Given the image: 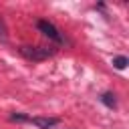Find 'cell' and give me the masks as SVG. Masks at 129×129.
Returning <instances> with one entry per match:
<instances>
[{
    "instance_id": "1",
    "label": "cell",
    "mask_w": 129,
    "mask_h": 129,
    "mask_svg": "<svg viewBox=\"0 0 129 129\" xmlns=\"http://www.w3.org/2000/svg\"><path fill=\"white\" fill-rule=\"evenodd\" d=\"M18 50L28 60H44V58H48L56 52V48H52V46H32V44H24Z\"/></svg>"
},
{
    "instance_id": "2",
    "label": "cell",
    "mask_w": 129,
    "mask_h": 129,
    "mask_svg": "<svg viewBox=\"0 0 129 129\" xmlns=\"http://www.w3.org/2000/svg\"><path fill=\"white\" fill-rule=\"evenodd\" d=\"M36 28H38L46 38H50V40H54V42H58V44L64 42V36L60 34V30H58L52 22H48V20H38V22H36Z\"/></svg>"
},
{
    "instance_id": "3",
    "label": "cell",
    "mask_w": 129,
    "mask_h": 129,
    "mask_svg": "<svg viewBox=\"0 0 129 129\" xmlns=\"http://www.w3.org/2000/svg\"><path fill=\"white\" fill-rule=\"evenodd\" d=\"M28 123L36 125L38 129H52L54 125H58L56 117H28Z\"/></svg>"
},
{
    "instance_id": "4",
    "label": "cell",
    "mask_w": 129,
    "mask_h": 129,
    "mask_svg": "<svg viewBox=\"0 0 129 129\" xmlns=\"http://www.w3.org/2000/svg\"><path fill=\"white\" fill-rule=\"evenodd\" d=\"M101 101H103V105H107V107H111V109L117 105V99H115L113 93H103V95H101Z\"/></svg>"
},
{
    "instance_id": "5",
    "label": "cell",
    "mask_w": 129,
    "mask_h": 129,
    "mask_svg": "<svg viewBox=\"0 0 129 129\" xmlns=\"http://www.w3.org/2000/svg\"><path fill=\"white\" fill-rule=\"evenodd\" d=\"M127 62H129L127 56H115V58H113V67L119 69V71H123V69L127 67Z\"/></svg>"
},
{
    "instance_id": "6",
    "label": "cell",
    "mask_w": 129,
    "mask_h": 129,
    "mask_svg": "<svg viewBox=\"0 0 129 129\" xmlns=\"http://www.w3.org/2000/svg\"><path fill=\"white\" fill-rule=\"evenodd\" d=\"M10 121H18V123H22V121H28V117L22 115V113H14V115H10Z\"/></svg>"
},
{
    "instance_id": "7",
    "label": "cell",
    "mask_w": 129,
    "mask_h": 129,
    "mask_svg": "<svg viewBox=\"0 0 129 129\" xmlns=\"http://www.w3.org/2000/svg\"><path fill=\"white\" fill-rule=\"evenodd\" d=\"M0 38L2 40H6L8 38V30H6V24H4V20L0 18Z\"/></svg>"
}]
</instances>
